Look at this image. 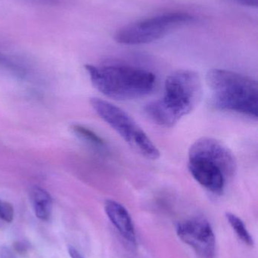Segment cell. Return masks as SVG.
I'll return each mask as SVG.
<instances>
[{"mask_svg":"<svg viewBox=\"0 0 258 258\" xmlns=\"http://www.w3.org/2000/svg\"><path fill=\"white\" fill-rule=\"evenodd\" d=\"M94 87L109 98L119 101L137 99L152 92L156 77L150 71L126 66H85Z\"/></svg>","mask_w":258,"mask_h":258,"instance_id":"cell-4","label":"cell"},{"mask_svg":"<svg viewBox=\"0 0 258 258\" xmlns=\"http://www.w3.org/2000/svg\"><path fill=\"white\" fill-rule=\"evenodd\" d=\"M90 104L99 117L133 150L146 159L156 160L160 157L159 149L127 112L109 101L98 98H91Z\"/></svg>","mask_w":258,"mask_h":258,"instance_id":"cell-5","label":"cell"},{"mask_svg":"<svg viewBox=\"0 0 258 258\" xmlns=\"http://www.w3.org/2000/svg\"><path fill=\"white\" fill-rule=\"evenodd\" d=\"M189 171L193 178L208 190L221 195L227 180L237 171L236 158L221 141L201 138L189 150Z\"/></svg>","mask_w":258,"mask_h":258,"instance_id":"cell-2","label":"cell"},{"mask_svg":"<svg viewBox=\"0 0 258 258\" xmlns=\"http://www.w3.org/2000/svg\"><path fill=\"white\" fill-rule=\"evenodd\" d=\"M229 1L233 2L239 5H242L248 7H257L258 0H229Z\"/></svg>","mask_w":258,"mask_h":258,"instance_id":"cell-15","label":"cell"},{"mask_svg":"<svg viewBox=\"0 0 258 258\" xmlns=\"http://www.w3.org/2000/svg\"><path fill=\"white\" fill-rule=\"evenodd\" d=\"M206 82L215 107L257 119L258 86L248 76L224 69L208 72Z\"/></svg>","mask_w":258,"mask_h":258,"instance_id":"cell-3","label":"cell"},{"mask_svg":"<svg viewBox=\"0 0 258 258\" xmlns=\"http://www.w3.org/2000/svg\"><path fill=\"white\" fill-rule=\"evenodd\" d=\"M73 133L82 141L86 144L92 146L98 150H105L106 148V144L104 140L95 134L93 131L83 126V125L74 124L71 126Z\"/></svg>","mask_w":258,"mask_h":258,"instance_id":"cell-10","label":"cell"},{"mask_svg":"<svg viewBox=\"0 0 258 258\" xmlns=\"http://www.w3.org/2000/svg\"><path fill=\"white\" fill-rule=\"evenodd\" d=\"M105 211L111 222L115 225L123 237L133 245H136L134 225L127 209L118 202L107 200L105 203Z\"/></svg>","mask_w":258,"mask_h":258,"instance_id":"cell-8","label":"cell"},{"mask_svg":"<svg viewBox=\"0 0 258 258\" xmlns=\"http://www.w3.org/2000/svg\"><path fill=\"white\" fill-rule=\"evenodd\" d=\"M68 252L71 258H84L81 254L72 246H69L68 248Z\"/></svg>","mask_w":258,"mask_h":258,"instance_id":"cell-16","label":"cell"},{"mask_svg":"<svg viewBox=\"0 0 258 258\" xmlns=\"http://www.w3.org/2000/svg\"><path fill=\"white\" fill-rule=\"evenodd\" d=\"M13 246L15 251L20 254H27L30 247L28 242H25V241H18V242H15V243H14Z\"/></svg>","mask_w":258,"mask_h":258,"instance_id":"cell-13","label":"cell"},{"mask_svg":"<svg viewBox=\"0 0 258 258\" xmlns=\"http://www.w3.org/2000/svg\"><path fill=\"white\" fill-rule=\"evenodd\" d=\"M226 216H227L229 223L236 232L237 236H239V239L246 245L253 246L254 245V239L247 230L243 221L239 217L232 213H227Z\"/></svg>","mask_w":258,"mask_h":258,"instance_id":"cell-11","label":"cell"},{"mask_svg":"<svg viewBox=\"0 0 258 258\" xmlns=\"http://www.w3.org/2000/svg\"><path fill=\"white\" fill-rule=\"evenodd\" d=\"M177 233L183 242L193 248L198 257H215V233L207 220L202 218L186 220L178 224Z\"/></svg>","mask_w":258,"mask_h":258,"instance_id":"cell-7","label":"cell"},{"mask_svg":"<svg viewBox=\"0 0 258 258\" xmlns=\"http://www.w3.org/2000/svg\"><path fill=\"white\" fill-rule=\"evenodd\" d=\"M201 95L198 74L188 70L176 71L165 80L163 97L148 103L144 112L156 125L171 128L197 107Z\"/></svg>","mask_w":258,"mask_h":258,"instance_id":"cell-1","label":"cell"},{"mask_svg":"<svg viewBox=\"0 0 258 258\" xmlns=\"http://www.w3.org/2000/svg\"><path fill=\"white\" fill-rule=\"evenodd\" d=\"M30 199L36 218L48 221L53 212V199L45 189L35 186L30 189Z\"/></svg>","mask_w":258,"mask_h":258,"instance_id":"cell-9","label":"cell"},{"mask_svg":"<svg viewBox=\"0 0 258 258\" xmlns=\"http://www.w3.org/2000/svg\"><path fill=\"white\" fill-rule=\"evenodd\" d=\"M0 258H17L15 253L9 247H0Z\"/></svg>","mask_w":258,"mask_h":258,"instance_id":"cell-14","label":"cell"},{"mask_svg":"<svg viewBox=\"0 0 258 258\" xmlns=\"http://www.w3.org/2000/svg\"><path fill=\"white\" fill-rule=\"evenodd\" d=\"M186 12H169L125 26L115 33V40L127 45L150 43L163 37L173 27L193 21Z\"/></svg>","mask_w":258,"mask_h":258,"instance_id":"cell-6","label":"cell"},{"mask_svg":"<svg viewBox=\"0 0 258 258\" xmlns=\"http://www.w3.org/2000/svg\"><path fill=\"white\" fill-rule=\"evenodd\" d=\"M15 211L12 204L0 199V219L6 223H11L14 219Z\"/></svg>","mask_w":258,"mask_h":258,"instance_id":"cell-12","label":"cell"}]
</instances>
